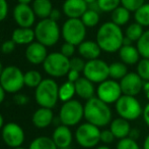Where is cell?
<instances>
[{"mask_svg":"<svg viewBox=\"0 0 149 149\" xmlns=\"http://www.w3.org/2000/svg\"><path fill=\"white\" fill-rule=\"evenodd\" d=\"M128 74V66L122 61H114L110 64V78L120 81Z\"/></svg>","mask_w":149,"mask_h":149,"instance_id":"29","label":"cell"},{"mask_svg":"<svg viewBox=\"0 0 149 149\" xmlns=\"http://www.w3.org/2000/svg\"><path fill=\"white\" fill-rule=\"evenodd\" d=\"M12 149H26V148L22 147V146H19V147H15V148H12Z\"/></svg>","mask_w":149,"mask_h":149,"instance_id":"57","label":"cell"},{"mask_svg":"<svg viewBox=\"0 0 149 149\" xmlns=\"http://www.w3.org/2000/svg\"><path fill=\"white\" fill-rule=\"evenodd\" d=\"M49 18H51V20H55V22H58L61 18V11L59 9H57V8H53V10H52Z\"/></svg>","mask_w":149,"mask_h":149,"instance_id":"48","label":"cell"},{"mask_svg":"<svg viewBox=\"0 0 149 149\" xmlns=\"http://www.w3.org/2000/svg\"><path fill=\"white\" fill-rule=\"evenodd\" d=\"M130 18H131V11L124 7L123 5H120L119 7H117L111 12V20L120 27L127 25Z\"/></svg>","mask_w":149,"mask_h":149,"instance_id":"26","label":"cell"},{"mask_svg":"<svg viewBox=\"0 0 149 149\" xmlns=\"http://www.w3.org/2000/svg\"><path fill=\"white\" fill-rule=\"evenodd\" d=\"M86 29L81 18H68L61 28V36L65 42L78 46L85 40Z\"/></svg>","mask_w":149,"mask_h":149,"instance_id":"10","label":"cell"},{"mask_svg":"<svg viewBox=\"0 0 149 149\" xmlns=\"http://www.w3.org/2000/svg\"><path fill=\"white\" fill-rule=\"evenodd\" d=\"M116 149H141L138 141L132 139L130 137H126L123 139H120L117 142Z\"/></svg>","mask_w":149,"mask_h":149,"instance_id":"37","label":"cell"},{"mask_svg":"<svg viewBox=\"0 0 149 149\" xmlns=\"http://www.w3.org/2000/svg\"><path fill=\"white\" fill-rule=\"evenodd\" d=\"M119 82L122 92L125 95L137 96L143 91L144 81L136 72H128V74Z\"/></svg>","mask_w":149,"mask_h":149,"instance_id":"14","label":"cell"},{"mask_svg":"<svg viewBox=\"0 0 149 149\" xmlns=\"http://www.w3.org/2000/svg\"><path fill=\"white\" fill-rule=\"evenodd\" d=\"M13 101L14 103H16L17 105H26V104L29 103L30 99L29 97L26 95V94H22V93H15L13 96Z\"/></svg>","mask_w":149,"mask_h":149,"instance_id":"43","label":"cell"},{"mask_svg":"<svg viewBox=\"0 0 149 149\" xmlns=\"http://www.w3.org/2000/svg\"><path fill=\"white\" fill-rule=\"evenodd\" d=\"M100 128L85 121L76 128L74 138L76 143L82 148H95L100 142Z\"/></svg>","mask_w":149,"mask_h":149,"instance_id":"7","label":"cell"},{"mask_svg":"<svg viewBox=\"0 0 149 149\" xmlns=\"http://www.w3.org/2000/svg\"><path fill=\"white\" fill-rule=\"evenodd\" d=\"M29 149H58L55 142L53 141L52 137L47 136H40L37 137L31 142Z\"/></svg>","mask_w":149,"mask_h":149,"instance_id":"28","label":"cell"},{"mask_svg":"<svg viewBox=\"0 0 149 149\" xmlns=\"http://www.w3.org/2000/svg\"><path fill=\"white\" fill-rule=\"evenodd\" d=\"M85 2H86L87 4H91V3H95V2H97V0H84Z\"/></svg>","mask_w":149,"mask_h":149,"instance_id":"55","label":"cell"},{"mask_svg":"<svg viewBox=\"0 0 149 149\" xmlns=\"http://www.w3.org/2000/svg\"><path fill=\"white\" fill-rule=\"evenodd\" d=\"M124 38L125 34L122 30V27L111 20L100 26L96 32L95 41L97 42L102 51L112 54L118 52L123 46Z\"/></svg>","mask_w":149,"mask_h":149,"instance_id":"1","label":"cell"},{"mask_svg":"<svg viewBox=\"0 0 149 149\" xmlns=\"http://www.w3.org/2000/svg\"><path fill=\"white\" fill-rule=\"evenodd\" d=\"M80 18L86 28H94V27H96L100 24V12L96 11V10L90 9V8H88L83 13V16Z\"/></svg>","mask_w":149,"mask_h":149,"instance_id":"32","label":"cell"},{"mask_svg":"<svg viewBox=\"0 0 149 149\" xmlns=\"http://www.w3.org/2000/svg\"><path fill=\"white\" fill-rule=\"evenodd\" d=\"M48 47L43 45L38 41H33L26 46V58L30 64L38 66L43 64L45 59L48 56Z\"/></svg>","mask_w":149,"mask_h":149,"instance_id":"16","label":"cell"},{"mask_svg":"<svg viewBox=\"0 0 149 149\" xmlns=\"http://www.w3.org/2000/svg\"><path fill=\"white\" fill-rule=\"evenodd\" d=\"M94 149H112L109 145H106V144H102V145H97Z\"/></svg>","mask_w":149,"mask_h":149,"instance_id":"52","label":"cell"},{"mask_svg":"<svg viewBox=\"0 0 149 149\" xmlns=\"http://www.w3.org/2000/svg\"><path fill=\"white\" fill-rule=\"evenodd\" d=\"M15 46H16V44L14 43V41L12 39L6 40V41H4L3 43L1 44L0 50H1V52L3 54H10L14 51Z\"/></svg>","mask_w":149,"mask_h":149,"instance_id":"42","label":"cell"},{"mask_svg":"<svg viewBox=\"0 0 149 149\" xmlns=\"http://www.w3.org/2000/svg\"><path fill=\"white\" fill-rule=\"evenodd\" d=\"M136 73L144 82L149 81V58L141 57V59L136 64Z\"/></svg>","mask_w":149,"mask_h":149,"instance_id":"35","label":"cell"},{"mask_svg":"<svg viewBox=\"0 0 149 149\" xmlns=\"http://www.w3.org/2000/svg\"><path fill=\"white\" fill-rule=\"evenodd\" d=\"M82 74L92 83L100 84L110 78V64L100 58L87 60Z\"/></svg>","mask_w":149,"mask_h":149,"instance_id":"11","label":"cell"},{"mask_svg":"<svg viewBox=\"0 0 149 149\" xmlns=\"http://www.w3.org/2000/svg\"><path fill=\"white\" fill-rule=\"evenodd\" d=\"M119 58L122 62L127 66H134L137 64L138 61L141 59V55L139 50L134 45H123L118 51Z\"/></svg>","mask_w":149,"mask_h":149,"instance_id":"22","label":"cell"},{"mask_svg":"<svg viewBox=\"0 0 149 149\" xmlns=\"http://www.w3.org/2000/svg\"><path fill=\"white\" fill-rule=\"evenodd\" d=\"M116 140V137L110 129H104L100 132V142L106 145H110Z\"/></svg>","mask_w":149,"mask_h":149,"instance_id":"40","label":"cell"},{"mask_svg":"<svg viewBox=\"0 0 149 149\" xmlns=\"http://www.w3.org/2000/svg\"><path fill=\"white\" fill-rule=\"evenodd\" d=\"M136 47L139 50L141 57L149 58V29L144 31L141 38L136 42Z\"/></svg>","mask_w":149,"mask_h":149,"instance_id":"34","label":"cell"},{"mask_svg":"<svg viewBox=\"0 0 149 149\" xmlns=\"http://www.w3.org/2000/svg\"><path fill=\"white\" fill-rule=\"evenodd\" d=\"M54 112L52 108L48 107H41L33 112L31 117L33 125L38 129H45L51 126L54 121Z\"/></svg>","mask_w":149,"mask_h":149,"instance_id":"19","label":"cell"},{"mask_svg":"<svg viewBox=\"0 0 149 149\" xmlns=\"http://www.w3.org/2000/svg\"><path fill=\"white\" fill-rule=\"evenodd\" d=\"M36 40L46 47H52L58 43L61 37V29L58 22L50 18L41 20L35 27Z\"/></svg>","mask_w":149,"mask_h":149,"instance_id":"4","label":"cell"},{"mask_svg":"<svg viewBox=\"0 0 149 149\" xmlns=\"http://www.w3.org/2000/svg\"><path fill=\"white\" fill-rule=\"evenodd\" d=\"M122 95L123 92L120 86V82L111 78L100 83L96 87L95 96L108 104L116 103Z\"/></svg>","mask_w":149,"mask_h":149,"instance_id":"12","label":"cell"},{"mask_svg":"<svg viewBox=\"0 0 149 149\" xmlns=\"http://www.w3.org/2000/svg\"><path fill=\"white\" fill-rule=\"evenodd\" d=\"M7 92L4 90V88L2 87V85L0 84V104L3 103V101L5 100V95Z\"/></svg>","mask_w":149,"mask_h":149,"instance_id":"50","label":"cell"},{"mask_svg":"<svg viewBox=\"0 0 149 149\" xmlns=\"http://www.w3.org/2000/svg\"><path fill=\"white\" fill-rule=\"evenodd\" d=\"M144 3L145 0H121V5L129 9L131 12H135Z\"/></svg>","mask_w":149,"mask_h":149,"instance_id":"39","label":"cell"},{"mask_svg":"<svg viewBox=\"0 0 149 149\" xmlns=\"http://www.w3.org/2000/svg\"><path fill=\"white\" fill-rule=\"evenodd\" d=\"M35 100L41 107L54 108L59 100V85L53 78H46L35 89Z\"/></svg>","mask_w":149,"mask_h":149,"instance_id":"3","label":"cell"},{"mask_svg":"<svg viewBox=\"0 0 149 149\" xmlns=\"http://www.w3.org/2000/svg\"><path fill=\"white\" fill-rule=\"evenodd\" d=\"M109 126H110L109 129L112 131V133L114 134L116 139L118 140L128 137L130 134V131L132 129L131 125H130V121L121 117L113 119Z\"/></svg>","mask_w":149,"mask_h":149,"instance_id":"23","label":"cell"},{"mask_svg":"<svg viewBox=\"0 0 149 149\" xmlns=\"http://www.w3.org/2000/svg\"><path fill=\"white\" fill-rule=\"evenodd\" d=\"M84 119L86 121L97 126L98 128H104L112 121L113 112L110 104L93 96L84 103Z\"/></svg>","mask_w":149,"mask_h":149,"instance_id":"2","label":"cell"},{"mask_svg":"<svg viewBox=\"0 0 149 149\" xmlns=\"http://www.w3.org/2000/svg\"><path fill=\"white\" fill-rule=\"evenodd\" d=\"M85 64H86V61L81 56H73V57L70 58V68L77 71L79 73L83 72Z\"/></svg>","mask_w":149,"mask_h":149,"instance_id":"38","label":"cell"},{"mask_svg":"<svg viewBox=\"0 0 149 149\" xmlns=\"http://www.w3.org/2000/svg\"><path fill=\"white\" fill-rule=\"evenodd\" d=\"M45 73L51 78H61L67 76L70 71V58L59 52H51L43 62Z\"/></svg>","mask_w":149,"mask_h":149,"instance_id":"8","label":"cell"},{"mask_svg":"<svg viewBox=\"0 0 149 149\" xmlns=\"http://www.w3.org/2000/svg\"><path fill=\"white\" fill-rule=\"evenodd\" d=\"M140 135H141V133H140V131L137 129V128H132L128 137H130V138H132V139H134V140H136V141H138V139L140 138Z\"/></svg>","mask_w":149,"mask_h":149,"instance_id":"47","label":"cell"},{"mask_svg":"<svg viewBox=\"0 0 149 149\" xmlns=\"http://www.w3.org/2000/svg\"><path fill=\"white\" fill-rule=\"evenodd\" d=\"M115 109L119 117L127 119L129 121H136L142 117L143 107L136 96L123 95L115 103Z\"/></svg>","mask_w":149,"mask_h":149,"instance_id":"6","label":"cell"},{"mask_svg":"<svg viewBox=\"0 0 149 149\" xmlns=\"http://www.w3.org/2000/svg\"><path fill=\"white\" fill-rule=\"evenodd\" d=\"M98 7L102 12H112L121 5V0H97Z\"/></svg>","mask_w":149,"mask_h":149,"instance_id":"36","label":"cell"},{"mask_svg":"<svg viewBox=\"0 0 149 149\" xmlns=\"http://www.w3.org/2000/svg\"><path fill=\"white\" fill-rule=\"evenodd\" d=\"M144 33V27H142L140 24L134 22L130 24L125 30V37L130 39L132 42H137L141 38Z\"/></svg>","mask_w":149,"mask_h":149,"instance_id":"31","label":"cell"},{"mask_svg":"<svg viewBox=\"0 0 149 149\" xmlns=\"http://www.w3.org/2000/svg\"><path fill=\"white\" fill-rule=\"evenodd\" d=\"M75 91L76 95L85 101L95 96L96 93L94 83H92L85 77H80L75 82Z\"/></svg>","mask_w":149,"mask_h":149,"instance_id":"21","label":"cell"},{"mask_svg":"<svg viewBox=\"0 0 149 149\" xmlns=\"http://www.w3.org/2000/svg\"><path fill=\"white\" fill-rule=\"evenodd\" d=\"M77 51L79 55L85 60H91L100 58L102 54V49L98 46L97 42L92 40H84L77 46Z\"/></svg>","mask_w":149,"mask_h":149,"instance_id":"20","label":"cell"},{"mask_svg":"<svg viewBox=\"0 0 149 149\" xmlns=\"http://www.w3.org/2000/svg\"><path fill=\"white\" fill-rule=\"evenodd\" d=\"M36 16L30 4L18 3L13 9V18L18 27L31 28L36 22Z\"/></svg>","mask_w":149,"mask_h":149,"instance_id":"15","label":"cell"},{"mask_svg":"<svg viewBox=\"0 0 149 149\" xmlns=\"http://www.w3.org/2000/svg\"><path fill=\"white\" fill-rule=\"evenodd\" d=\"M143 92H144V95H145V97L147 98V100L149 101V81L144 82Z\"/></svg>","mask_w":149,"mask_h":149,"instance_id":"49","label":"cell"},{"mask_svg":"<svg viewBox=\"0 0 149 149\" xmlns=\"http://www.w3.org/2000/svg\"><path fill=\"white\" fill-rule=\"evenodd\" d=\"M62 9L68 18H80L88 9V4L84 0H65Z\"/></svg>","mask_w":149,"mask_h":149,"instance_id":"18","label":"cell"},{"mask_svg":"<svg viewBox=\"0 0 149 149\" xmlns=\"http://www.w3.org/2000/svg\"><path fill=\"white\" fill-rule=\"evenodd\" d=\"M76 95L75 91V83L68 81L59 86V100L62 102H66L69 100L73 99V97Z\"/></svg>","mask_w":149,"mask_h":149,"instance_id":"27","label":"cell"},{"mask_svg":"<svg viewBox=\"0 0 149 149\" xmlns=\"http://www.w3.org/2000/svg\"><path fill=\"white\" fill-rule=\"evenodd\" d=\"M52 139L55 142L58 149L68 148L71 146L73 141V133L70 127L65 125H59L55 128L52 134Z\"/></svg>","mask_w":149,"mask_h":149,"instance_id":"17","label":"cell"},{"mask_svg":"<svg viewBox=\"0 0 149 149\" xmlns=\"http://www.w3.org/2000/svg\"><path fill=\"white\" fill-rule=\"evenodd\" d=\"M31 7L35 11L37 18H48L53 10L51 0H33L31 2Z\"/></svg>","mask_w":149,"mask_h":149,"instance_id":"25","label":"cell"},{"mask_svg":"<svg viewBox=\"0 0 149 149\" xmlns=\"http://www.w3.org/2000/svg\"><path fill=\"white\" fill-rule=\"evenodd\" d=\"M1 138L5 145L10 148L19 147L22 145L26 139V134L22 126L10 121L3 126L1 130Z\"/></svg>","mask_w":149,"mask_h":149,"instance_id":"13","label":"cell"},{"mask_svg":"<svg viewBox=\"0 0 149 149\" xmlns=\"http://www.w3.org/2000/svg\"><path fill=\"white\" fill-rule=\"evenodd\" d=\"M5 125L4 124V119H3V115L0 113V130H2V128H3V126Z\"/></svg>","mask_w":149,"mask_h":149,"instance_id":"54","label":"cell"},{"mask_svg":"<svg viewBox=\"0 0 149 149\" xmlns=\"http://www.w3.org/2000/svg\"><path fill=\"white\" fill-rule=\"evenodd\" d=\"M42 81H43V78L39 71L31 70L24 73V86H26L28 88L36 89Z\"/></svg>","mask_w":149,"mask_h":149,"instance_id":"33","label":"cell"},{"mask_svg":"<svg viewBox=\"0 0 149 149\" xmlns=\"http://www.w3.org/2000/svg\"><path fill=\"white\" fill-rule=\"evenodd\" d=\"M142 117L145 123V125L149 128V102L143 107V112H142Z\"/></svg>","mask_w":149,"mask_h":149,"instance_id":"46","label":"cell"},{"mask_svg":"<svg viewBox=\"0 0 149 149\" xmlns=\"http://www.w3.org/2000/svg\"><path fill=\"white\" fill-rule=\"evenodd\" d=\"M11 39L16 45H29L36 40L35 30L31 28H18L14 29L11 34Z\"/></svg>","mask_w":149,"mask_h":149,"instance_id":"24","label":"cell"},{"mask_svg":"<svg viewBox=\"0 0 149 149\" xmlns=\"http://www.w3.org/2000/svg\"><path fill=\"white\" fill-rule=\"evenodd\" d=\"M142 149H149V133L144 138L143 145H142Z\"/></svg>","mask_w":149,"mask_h":149,"instance_id":"51","label":"cell"},{"mask_svg":"<svg viewBox=\"0 0 149 149\" xmlns=\"http://www.w3.org/2000/svg\"><path fill=\"white\" fill-rule=\"evenodd\" d=\"M58 117L62 125L70 128L79 125L82 119H84V105L74 98L69 101L63 102L58 113Z\"/></svg>","mask_w":149,"mask_h":149,"instance_id":"5","label":"cell"},{"mask_svg":"<svg viewBox=\"0 0 149 149\" xmlns=\"http://www.w3.org/2000/svg\"><path fill=\"white\" fill-rule=\"evenodd\" d=\"M79 78H80V73L75 70H71L70 68V71H69L68 74H67V80L72 82V83H75Z\"/></svg>","mask_w":149,"mask_h":149,"instance_id":"45","label":"cell"},{"mask_svg":"<svg viewBox=\"0 0 149 149\" xmlns=\"http://www.w3.org/2000/svg\"><path fill=\"white\" fill-rule=\"evenodd\" d=\"M75 50H76V46L71 43H68V42H65L60 48L61 53L68 58L73 57V55H74V53H75Z\"/></svg>","mask_w":149,"mask_h":149,"instance_id":"41","label":"cell"},{"mask_svg":"<svg viewBox=\"0 0 149 149\" xmlns=\"http://www.w3.org/2000/svg\"><path fill=\"white\" fill-rule=\"evenodd\" d=\"M3 70H4V66H3V64H2V62L0 61V76H1L2 72H3Z\"/></svg>","mask_w":149,"mask_h":149,"instance_id":"56","label":"cell"},{"mask_svg":"<svg viewBox=\"0 0 149 149\" xmlns=\"http://www.w3.org/2000/svg\"><path fill=\"white\" fill-rule=\"evenodd\" d=\"M33 0H17L18 3H22V4H31Z\"/></svg>","mask_w":149,"mask_h":149,"instance_id":"53","label":"cell"},{"mask_svg":"<svg viewBox=\"0 0 149 149\" xmlns=\"http://www.w3.org/2000/svg\"><path fill=\"white\" fill-rule=\"evenodd\" d=\"M0 84L7 93H18L24 87V74L18 66H5L0 76Z\"/></svg>","mask_w":149,"mask_h":149,"instance_id":"9","label":"cell"},{"mask_svg":"<svg viewBox=\"0 0 149 149\" xmlns=\"http://www.w3.org/2000/svg\"><path fill=\"white\" fill-rule=\"evenodd\" d=\"M8 14V3L6 0H0V22L4 20Z\"/></svg>","mask_w":149,"mask_h":149,"instance_id":"44","label":"cell"},{"mask_svg":"<svg viewBox=\"0 0 149 149\" xmlns=\"http://www.w3.org/2000/svg\"><path fill=\"white\" fill-rule=\"evenodd\" d=\"M134 20L144 28H149V2L144 3L134 12Z\"/></svg>","mask_w":149,"mask_h":149,"instance_id":"30","label":"cell"}]
</instances>
